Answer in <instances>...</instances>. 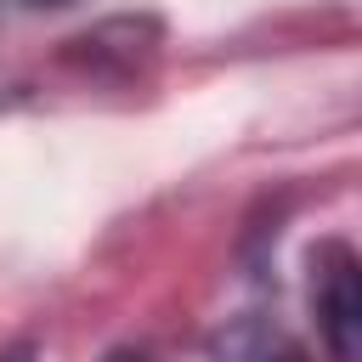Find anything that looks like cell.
<instances>
[{
  "label": "cell",
  "instance_id": "obj_1",
  "mask_svg": "<svg viewBox=\"0 0 362 362\" xmlns=\"http://www.w3.org/2000/svg\"><path fill=\"white\" fill-rule=\"evenodd\" d=\"M311 311L339 362L356 356V260L345 243H322L311 255Z\"/></svg>",
  "mask_w": 362,
  "mask_h": 362
},
{
  "label": "cell",
  "instance_id": "obj_2",
  "mask_svg": "<svg viewBox=\"0 0 362 362\" xmlns=\"http://www.w3.org/2000/svg\"><path fill=\"white\" fill-rule=\"evenodd\" d=\"M28 6H68V0H28Z\"/></svg>",
  "mask_w": 362,
  "mask_h": 362
},
{
  "label": "cell",
  "instance_id": "obj_3",
  "mask_svg": "<svg viewBox=\"0 0 362 362\" xmlns=\"http://www.w3.org/2000/svg\"><path fill=\"white\" fill-rule=\"evenodd\" d=\"M113 362H136V356H113Z\"/></svg>",
  "mask_w": 362,
  "mask_h": 362
},
{
  "label": "cell",
  "instance_id": "obj_4",
  "mask_svg": "<svg viewBox=\"0 0 362 362\" xmlns=\"http://www.w3.org/2000/svg\"><path fill=\"white\" fill-rule=\"evenodd\" d=\"M11 362H17V356H11Z\"/></svg>",
  "mask_w": 362,
  "mask_h": 362
}]
</instances>
